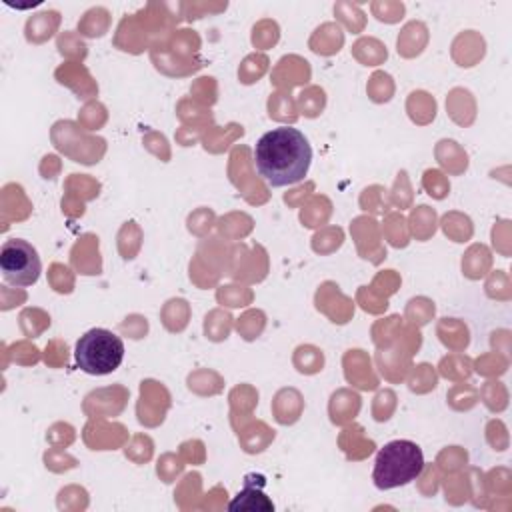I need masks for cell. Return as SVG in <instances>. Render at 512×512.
<instances>
[{"label":"cell","instance_id":"cell-1","mask_svg":"<svg viewBox=\"0 0 512 512\" xmlns=\"http://www.w3.org/2000/svg\"><path fill=\"white\" fill-rule=\"evenodd\" d=\"M312 148L308 138L290 126L272 128L262 134L254 146V164L258 174L272 186H290L308 174Z\"/></svg>","mask_w":512,"mask_h":512},{"label":"cell","instance_id":"cell-2","mask_svg":"<svg viewBox=\"0 0 512 512\" xmlns=\"http://www.w3.org/2000/svg\"><path fill=\"white\" fill-rule=\"evenodd\" d=\"M422 468L424 456L418 444L410 440H392L376 454L372 480L376 488L390 490L416 480Z\"/></svg>","mask_w":512,"mask_h":512},{"label":"cell","instance_id":"cell-3","mask_svg":"<svg viewBox=\"0 0 512 512\" xmlns=\"http://www.w3.org/2000/svg\"><path fill=\"white\" fill-rule=\"evenodd\" d=\"M74 358L78 368L86 374H110L122 364L124 344L114 332L106 328H92L76 342Z\"/></svg>","mask_w":512,"mask_h":512},{"label":"cell","instance_id":"cell-4","mask_svg":"<svg viewBox=\"0 0 512 512\" xmlns=\"http://www.w3.org/2000/svg\"><path fill=\"white\" fill-rule=\"evenodd\" d=\"M0 270L8 284L32 286L40 276L42 264L36 248L30 242L10 238L0 248Z\"/></svg>","mask_w":512,"mask_h":512},{"label":"cell","instance_id":"cell-5","mask_svg":"<svg viewBox=\"0 0 512 512\" xmlns=\"http://www.w3.org/2000/svg\"><path fill=\"white\" fill-rule=\"evenodd\" d=\"M260 490H254V488H244L230 504H228V508L232 510V512H236V510H274V506H268V504H264V502H254V496L258 494Z\"/></svg>","mask_w":512,"mask_h":512}]
</instances>
